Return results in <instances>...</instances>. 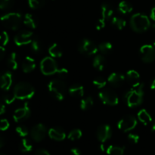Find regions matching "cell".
Instances as JSON below:
<instances>
[{"label": "cell", "mask_w": 155, "mask_h": 155, "mask_svg": "<svg viewBox=\"0 0 155 155\" xmlns=\"http://www.w3.org/2000/svg\"><path fill=\"white\" fill-rule=\"evenodd\" d=\"M144 88L145 85L142 83H139L124 94V100L127 106L130 107H136L142 104L145 95Z\"/></svg>", "instance_id": "obj_1"}, {"label": "cell", "mask_w": 155, "mask_h": 155, "mask_svg": "<svg viewBox=\"0 0 155 155\" xmlns=\"http://www.w3.org/2000/svg\"><path fill=\"white\" fill-rule=\"evenodd\" d=\"M130 23L132 30L139 33L147 31L151 27V21L148 17L142 13L134 14L130 18Z\"/></svg>", "instance_id": "obj_2"}, {"label": "cell", "mask_w": 155, "mask_h": 155, "mask_svg": "<svg viewBox=\"0 0 155 155\" xmlns=\"http://www.w3.org/2000/svg\"><path fill=\"white\" fill-rule=\"evenodd\" d=\"M48 92L52 98L58 101L64 99L66 95V85L61 79H54L48 85Z\"/></svg>", "instance_id": "obj_3"}, {"label": "cell", "mask_w": 155, "mask_h": 155, "mask_svg": "<svg viewBox=\"0 0 155 155\" xmlns=\"http://www.w3.org/2000/svg\"><path fill=\"white\" fill-rule=\"evenodd\" d=\"M13 93L16 99L27 100L34 95L35 89L30 83L27 82H21L15 85Z\"/></svg>", "instance_id": "obj_4"}, {"label": "cell", "mask_w": 155, "mask_h": 155, "mask_svg": "<svg viewBox=\"0 0 155 155\" xmlns=\"http://www.w3.org/2000/svg\"><path fill=\"white\" fill-rule=\"evenodd\" d=\"M22 15L18 12H10L0 18L2 24L5 28L11 30H17L22 22Z\"/></svg>", "instance_id": "obj_5"}, {"label": "cell", "mask_w": 155, "mask_h": 155, "mask_svg": "<svg viewBox=\"0 0 155 155\" xmlns=\"http://www.w3.org/2000/svg\"><path fill=\"white\" fill-rule=\"evenodd\" d=\"M100 100L106 105L115 106L119 103L117 95L114 90L107 88H103L98 93Z\"/></svg>", "instance_id": "obj_6"}, {"label": "cell", "mask_w": 155, "mask_h": 155, "mask_svg": "<svg viewBox=\"0 0 155 155\" xmlns=\"http://www.w3.org/2000/svg\"><path fill=\"white\" fill-rule=\"evenodd\" d=\"M78 50L83 55L92 56L97 54L98 51V48L93 41L85 38L81 39L79 42Z\"/></svg>", "instance_id": "obj_7"}, {"label": "cell", "mask_w": 155, "mask_h": 155, "mask_svg": "<svg viewBox=\"0 0 155 155\" xmlns=\"http://www.w3.org/2000/svg\"><path fill=\"white\" fill-rule=\"evenodd\" d=\"M58 64L54 58L51 56L45 57L40 62L41 72L45 76H51L56 74L58 71Z\"/></svg>", "instance_id": "obj_8"}, {"label": "cell", "mask_w": 155, "mask_h": 155, "mask_svg": "<svg viewBox=\"0 0 155 155\" xmlns=\"http://www.w3.org/2000/svg\"><path fill=\"white\" fill-rule=\"evenodd\" d=\"M137 119L133 115H126L118 122L117 127L124 133L130 132L137 126Z\"/></svg>", "instance_id": "obj_9"}, {"label": "cell", "mask_w": 155, "mask_h": 155, "mask_svg": "<svg viewBox=\"0 0 155 155\" xmlns=\"http://www.w3.org/2000/svg\"><path fill=\"white\" fill-rule=\"evenodd\" d=\"M139 55L145 63H151L155 60V47L152 45H144L139 49Z\"/></svg>", "instance_id": "obj_10"}, {"label": "cell", "mask_w": 155, "mask_h": 155, "mask_svg": "<svg viewBox=\"0 0 155 155\" xmlns=\"http://www.w3.org/2000/svg\"><path fill=\"white\" fill-rule=\"evenodd\" d=\"M48 133L47 127L42 124H38L33 126L30 130V136L31 138L36 142H42L46 137Z\"/></svg>", "instance_id": "obj_11"}, {"label": "cell", "mask_w": 155, "mask_h": 155, "mask_svg": "<svg viewBox=\"0 0 155 155\" xmlns=\"http://www.w3.org/2000/svg\"><path fill=\"white\" fill-rule=\"evenodd\" d=\"M33 39V32L27 30H24L15 35V38H14V42L18 46H22V45H28V44L31 43Z\"/></svg>", "instance_id": "obj_12"}, {"label": "cell", "mask_w": 155, "mask_h": 155, "mask_svg": "<svg viewBox=\"0 0 155 155\" xmlns=\"http://www.w3.org/2000/svg\"><path fill=\"white\" fill-rule=\"evenodd\" d=\"M30 114H31V110L29 107L28 103L26 102L22 107L15 110L13 114V119L17 123L21 122V121L28 119L30 117Z\"/></svg>", "instance_id": "obj_13"}, {"label": "cell", "mask_w": 155, "mask_h": 155, "mask_svg": "<svg viewBox=\"0 0 155 155\" xmlns=\"http://www.w3.org/2000/svg\"><path fill=\"white\" fill-rule=\"evenodd\" d=\"M97 139L101 143L107 142L112 136V129L107 124H102L99 126L96 130Z\"/></svg>", "instance_id": "obj_14"}, {"label": "cell", "mask_w": 155, "mask_h": 155, "mask_svg": "<svg viewBox=\"0 0 155 155\" xmlns=\"http://www.w3.org/2000/svg\"><path fill=\"white\" fill-rule=\"evenodd\" d=\"M13 83V76L10 71L0 72V89L8 91Z\"/></svg>", "instance_id": "obj_15"}, {"label": "cell", "mask_w": 155, "mask_h": 155, "mask_svg": "<svg viewBox=\"0 0 155 155\" xmlns=\"http://www.w3.org/2000/svg\"><path fill=\"white\" fill-rule=\"evenodd\" d=\"M126 80V77L119 73H112L107 78L109 84L114 88H119L124 85Z\"/></svg>", "instance_id": "obj_16"}, {"label": "cell", "mask_w": 155, "mask_h": 155, "mask_svg": "<svg viewBox=\"0 0 155 155\" xmlns=\"http://www.w3.org/2000/svg\"><path fill=\"white\" fill-rule=\"evenodd\" d=\"M48 135L52 140L58 141V142H61V141L64 140L66 138V133H65L64 130L59 127H52V128L49 129L48 131Z\"/></svg>", "instance_id": "obj_17"}, {"label": "cell", "mask_w": 155, "mask_h": 155, "mask_svg": "<svg viewBox=\"0 0 155 155\" xmlns=\"http://www.w3.org/2000/svg\"><path fill=\"white\" fill-rule=\"evenodd\" d=\"M113 5L108 2H104L101 5V18L105 21L110 20L114 15Z\"/></svg>", "instance_id": "obj_18"}, {"label": "cell", "mask_w": 155, "mask_h": 155, "mask_svg": "<svg viewBox=\"0 0 155 155\" xmlns=\"http://www.w3.org/2000/svg\"><path fill=\"white\" fill-rule=\"evenodd\" d=\"M36 67V61L30 56H27L23 61L22 63V70L25 74L33 72Z\"/></svg>", "instance_id": "obj_19"}, {"label": "cell", "mask_w": 155, "mask_h": 155, "mask_svg": "<svg viewBox=\"0 0 155 155\" xmlns=\"http://www.w3.org/2000/svg\"><path fill=\"white\" fill-rule=\"evenodd\" d=\"M68 92H69L70 95L74 97V98H82L84 95V87L82 85L78 84V83L74 84L69 88Z\"/></svg>", "instance_id": "obj_20"}, {"label": "cell", "mask_w": 155, "mask_h": 155, "mask_svg": "<svg viewBox=\"0 0 155 155\" xmlns=\"http://www.w3.org/2000/svg\"><path fill=\"white\" fill-rule=\"evenodd\" d=\"M126 80L127 81L132 85V86H136V84L139 83L140 80V74L135 70H130L126 74Z\"/></svg>", "instance_id": "obj_21"}, {"label": "cell", "mask_w": 155, "mask_h": 155, "mask_svg": "<svg viewBox=\"0 0 155 155\" xmlns=\"http://www.w3.org/2000/svg\"><path fill=\"white\" fill-rule=\"evenodd\" d=\"M24 24L30 29H36L38 26V19L33 14L27 13L24 17Z\"/></svg>", "instance_id": "obj_22"}, {"label": "cell", "mask_w": 155, "mask_h": 155, "mask_svg": "<svg viewBox=\"0 0 155 155\" xmlns=\"http://www.w3.org/2000/svg\"><path fill=\"white\" fill-rule=\"evenodd\" d=\"M92 65L95 69L100 71H103L106 65V59L104 54H96L93 58Z\"/></svg>", "instance_id": "obj_23"}, {"label": "cell", "mask_w": 155, "mask_h": 155, "mask_svg": "<svg viewBox=\"0 0 155 155\" xmlns=\"http://www.w3.org/2000/svg\"><path fill=\"white\" fill-rule=\"evenodd\" d=\"M137 117L138 120L145 126L149 124L152 121V117H151V114L145 109H142V110H139L137 114Z\"/></svg>", "instance_id": "obj_24"}, {"label": "cell", "mask_w": 155, "mask_h": 155, "mask_svg": "<svg viewBox=\"0 0 155 155\" xmlns=\"http://www.w3.org/2000/svg\"><path fill=\"white\" fill-rule=\"evenodd\" d=\"M48 53H49V55L51 57L54 58H61L62 56V54H63V51H62L61 48L57 43H53L48 48Z\"/></svg>", "instance_id": "obj_25"}, {"label": "cell", "mask_w": 155, "mask_h": 155, "mask_svg": "<svg viewBox=\"0 0 155 155\" xmlns=\"http://www.w3.org/2000/svg\"><path fill=\"white\" fill-rule=\"evenodd\" d=\"M7 64H8V67L11 70L15 71V70L18 69V54H17L16 52H12L9 54L7 60Z\"/></svg>", "instance_id": "obj_26"}, {"label": "cell", "mask_w": 155, "mask_h": 155, "mask_svg": "<svg viewBox=\"0 0 155 155\" xmlns=\"http://www.w3.org/2000/svg\"><path fill=\"white\" fill-rule=\"evenodd\" d=\"M125 147L110 145L106 149V153L108 155H124Z\"/></svg>", "instance_id": "obj_27"}, {"label": "cell", "mask_w": 155, "mask_h": 155, "mask_svg": "<svg viewBox=\"0 0 155 155\" xmlns=\"http://www.w3.org/2000/svg\"><path fill=\"white\" fill-rule=\"evenodd\" d=\"M94 105V100L92 97L88 96L86 98H83L80 101V108L83 110H89L93 107Z\"/></svg>", "instance_id": "obj_28"}, {"label": "cell", "mask_w": 155, "mask_h": 155, "mask_svg": "<svg viewBox=\"0 0 155 155\" xmlns=\"http://www.w3.org/2000/svg\"><path fill=\"white\" fill-rule=\"evenodd\" d=\"M19 149L22 153H27L30 152L33 149V145L30 140L28 139H24L21 141L19 144Z\"/></svg>", "instance_id": "obj_29"}, {"label": "cell", "mask_w": 155, "mask_h": 155, "mask_svg": "<svg viewBox=\"0 0 155 155\" xmlns=\"http://www.w3.org/2000/svg\"><path fill=\"white\" fill-rule=\"evenodd\" d=\"M133 10V5L127 1H122L118 5V11L123 15L130 13Z\"/></svg>", "instance_id": "obj_30"}, {"label": "cell", "mask_w": 155, "mask_h": 155, "mask_svg": "<svg viewBox=\"0 0 155 155\" xmlns=\"http://www.w3.org/2000/svg\"><path fill=\"white\" fill-rule=\"evenodd\" d=\"M111 25L114 28L117 30H121L127 26V21L122 18H118V17H113L111 18Z\"/></svg>", "instance_id": "obj_31"}, {"label": "cell", "mask_w": 155, "mask_h": 155, "mask_svg": "<svg viewBox=\"0 0 155 155\" xmlns=\"http://www.w3.org/2000/svg\"><path fill=\"white\" fill-rule=\"evenodd\" d=\"M98 51L101 53V54H109L113 50V45L109 42H102L98 45Z\"/></svg>", "instance_id": "obj_32"}, {"label": "cell", "mask_w": 155, "mask_h": 155, "mask_svg": "<svg viewBox=\"0 0 155 155\" xmlns=\"http://www.w3.org/2000/svg\"><path fill=\"white\" fill-rule=\"evenodd\" d=\"M30 45L32 51L36 54H39L42 51V43L38 37H33Z\"/></svg>", "instance_id": "obj_33"}, {"label": "cell", "mask_w": 155, "mask_h": 155, "mask_svg": "<svg viewBox=\"0 0 155 155\" xmlns=\"http://www.w3.org/2000/svg\"><path fill=\"white\" fill-rule=\"evenodd\" d=\"M82 131L80 129H74L71 130L68 136V139L71 141H76L80 139L82 137Z\"/></svg>", "instance_id": "obj_34"}, {"label": "cell", "mask_w": 155, "mask_h": 155, "mask_svg": "<svg viewBox=\"0 0 155 155\" xmlns=\"http://www.w3.org/2000/svg\"><path fill=\"white\" fill-rule=\"evenodd\" d=\"M29 6L33 9H39L45 4V0H27Z\"/></svg>", "instance_id": "obj_35"}, {"label": "cell", "mask_w": 155, "mask_h": 155, "mask_svg": "<svg viewBox=\"0 0 155 155\" xmlns=\"http://www.w3.org/2000/svg\"><path fill=\"white\" fill-rule=\"evenodd\" d=\"M106 84H107V80L102 77H98L93 80V85L99 89L105 87Z\"/></svg>", "instance_id": "obj_36"}, {"label": "cell", "mask_w": 155, "mask_h": 155, "mask_svg": "<svg viewBox=\"0 0 155 155\" xmlns=\"http://www.w3.org/2000/svg\"><path fill=\"white\" fill-rule=\"evenodd\" d=\"M16 99L14 93H10V92H5V93L3 94L2 95V100L3 101V102H5L7 104H10L12 103H13L15 101V100Z\"/></svg>", "instance_id": "obj_37"}, {"label": "cell", "mask_w": 155, "mask_h": 155, "mask_svg": "<svg viewBox=\"0 0 155 155\" xmlns=\"http://www.w3.org/2000/svg\"><path fill=\"white\" fill-rule=\"evenodd\" d=\"M15 0H0V9L8 10L14 5Z\"/></svg>", "instance_id": "obj_38"}, {"label": "cell", "mask_w": 155, "mask_h": 155, "mask_svg": "<svg viewBox=\"0 0 155 155\" xmlns=\"http://www.w3.org/2000/svg\"><path fill=\"white\" fill-rule=\"evenodd\" d=\"M16 133L21 137H26L29 134V130L26 126L20 125L16 127Z\"/></svg>", "instance_id": "obj_39"}, {"label": "cell", "mask_w": 155, "mask_h": 155, "mask_svg": "<svg viewBox=\"0 0 155 155\" xmlns=\"http://www.w3.org/2000/svg\"><path fill=\"white\" fill-rule=\"evenodd\" d=\"M9 42V36L7 32L3 31L0 34V43L2 46L7 45Z\"/></svg>", "instance_id": "obj_40"}, {"label": "cell", "mask_w": 155, "mask_h": 155, "mask_svg": "<svg viewBox=\"0 0 155 155\" xmlns=\"http://www.w3.org/2000/svg\"><path fill=\"white\" fill-rule=\"evenodd\" d=\"M58 76L59 79H64L66 78L68 75V71L66 68H60V69H58L57 73H56Z\"/></svg>", "instance_id": "obj_41"}, {"label": "cell", "mask_w": 155, "mask_h": 155, "mask_svg": "<svg viewBox=\"0 0 155 155\" xmlns=\"http://www.w3.org/2000/svg\"><path fill=\"white\" fill-rule=\"evenodd\" d=\"M128 141L131 144H137L139 141V136L137 134L130 133L128 135Z\"/></svg>", "instance_id": "obj_42"}, {"label": "cell", "mask_w": 155, "mask_h": 155, "mask_svg": "<svg viewBox=\"0 0 155 155\" xmlns=\"http://www.w3.org/2000/svg\"><path fill=\"white\" fill-rule=\"evenodd\" d=\"M9 122L6 119H0V131H5L9 128Z\"/></svg>", "instance_id": "obj_43"}, {"label": "cell", "mask_w": 155, "mask_h": 155, "mask_svg": "<svg viewBox=\"0 0 155 155\" xmlns=\"http://www.w3.org/2000/svg\"><path fill=\"white\" fill-rule=\"evenodd\" d=\"M105 20H104L103 18H100L98 20L96 24H95V27L98 30H101L102 29H104L105 27Z\"/></svg>", "instance_id": "obj_44"}, {"label": "cell", "mask_w": 155, "mask_h": 155, "mask_svg": "<svg viewBox=\"0 0 155 155\" xmlns=\"http://www.w3.org/2000/svg\"><path fill=\"white\" fill-rule=\"evenodd\" d=\"M34 155H50L49 152L45 149H38L36 150Z\"/></svg>", "instance_id": "obj_45"}, {"label": "cell", "mask_w": 155, "mask_h": 155, "mask_svg": "<svg viewBox=\"0 0 155 155\" xmlns=\"http://www.w3.org/2000/svg\"><path fill=\"white\" fill-rule=\"evenodd\" d=\"M5 48L2 45H0V61L4 58L5 55Z\"/></svg>", "instance_id": "obj_46"}, {"label": "cell", "mask_w": 155, "mask_h": 155, "mask_svg": "<svg viewBox=\"0 0 155 155\" xmlns=\"http://www.w3.org/2000/svg\"><path fill=\"white\" fill-rule=\"evenodd\" d=\"M71 152L73 155H81V151L78 148H73L71 149Z\"/></svg>", "instance_id": "obj_47"}, {"label": "cell", "mask_w": 155, "mask_h": 155, "mask_svg": "<svg viewBox=\"0 0 155 155\" xmlns=\"http://www.w3.org/2000/svg\"><path fill=\"white\" fill-rule=\"evenodd\" d=\"M150 18L152 21H155V5L153 6L152 8L151 9V12H150Z\"/></svg>", "instance_id": "obj_48"}, {"label": "cell", "mask_w": 155, "mask_h": 155, "mask_svg": "<svg viewBox=\"0 0 155 155\" xmlns=\"http://www.w3.org/2000/svg\"><path fill=\"white\" fill-rule=\"evenodd\" d=\"M5 112V106L2 102L0 101V115L3 114Z\"/></svg>", "instance_id": "obj_49"}, {"label": "cell", "mask_w": 155, "mask_h": 155, "mask_svg": "<svg viewBox=\"0 0 155 155\" xmlns=\"http://www.w3.org/2000/svg\"><path fill=\"white\" fill-rule=\"evenodd\" d=\"M5 145V139L3 136H0V148H2Z\"/></svg>", "instance_id": "obj_50"}, {"label": "cell", "mask_w": 155, "mask_h": 155, "mask_svg": "<svg viewBox=\"0 0 155 155\" xmlns=\"http://www.w3.org/2000/svg\"><path fill=\"white\" fill-rule=\"evenodd\" d=\"M150 87H151V89H153V90H154L155 89V78L152 80V82H151Z\"/></svg>", "instance_id": "obj_51"}, {"label": "cell", "mask_w": 155, "mask_h": 155, "mask_svg": "<svg viewBox=\"0 0 155 155\" xmlns=\"http://www.w3.org/2000/svg\"><path fill=\"white\" fill-rule=\"evenodd\" d=\"M106 149H107V148H105L104 144H101V145H100V150H101V151H106Z\"/></svg>", "instance_id": "obj_52"}, {"label": "cell", "mask_w": 155, "mask_h": 155, "mask_svg": "<svg viewBox=\"0 0 155 155\" xmlns=\"http://www.w3.org/2000/svg\"><path fill=\"white\" fill-rule=\"evenodd\" d=\"M151 130H152L153 132H155V120H154V124H153V125H152V128H151Z\"/></svg>", "instance_id": "obj_53"}, {"label": "cell", "mask_w": 155, "mask_h": 155, "mask_svg": "<svg viewBox=\"0 0 155 155\" xmlns=\"http://www.w3.org/2000/svg\"><path fill=\"white\" fill-rule=\"evenodd\" d=\"M151 27H152V29L155 31V23H154V24H153L152 25H151Z\"/></svg>", "instance_id": "obj_54"}, {"label": "cell", "mask_w": 155, "mask_h": 155, "mask_svg": "<svg viewBox=\"0 0 155 155\" xmlns=\"http://www.w3.org/2000/svg\"><path fill=\"white\" fill-rule=\"evenodd\" d=\"M152 44L153 45H154V46L155 47V39H154V41H153V42H152Z\"/></svg>", "instance_id": "obj_55"}, {"label": "cell", "mask_w": 155, "mask_h": 155, "mask_svg": "<svg viewBox=\"0 0 155 155\" xmlns=\"http://www.w3.org/2000/svg\"><path fill=\"white\" fill-rule=\"evenodd\" d=\"M0 155H5V154H2V153H0Z\"/></svg>", "instance_id": "obj_56"}]
</instances>
